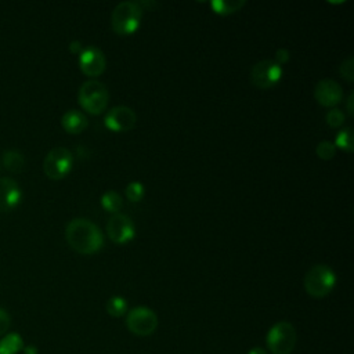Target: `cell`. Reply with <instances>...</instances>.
<instances>
[{
	"instance_id": "24",
	"label": "cell",
	"mask_w": 354,
	"mask_h": 354,
	"mask_svg": "<svg viewBox=\"0 0 354 354\" xmlns=\"http://www.w3.org/2000/svg\"><path fill=\"white\" fill-rule=\"evenodd\" d=\"M339 73L340 76H343L347 82H353L354 80V58L348 57L346 58L340 66H339Z\"/></svg>"
},
{
	"instance_id": "14",
	"label": "cell",
	"mask_w": 354,
	"mask_h": 354,
	"mask_svg": "<svg viewBox=\"0 0 354 354\" xmlns=\"http://www.w3.org/2000/svg\"><path fill=\"white\" fill-rule=\"evenodd\" d=\"M61 124L65 131H68L71 134H79L87 127L88 122L83 112H80L77 109H69L62 115Z\"/></svg>"
},
{
	"instance_id": "13",
	"label": "cell",
	"mask_w": 354,
	"mask_h": 354,
	"mask_svg": "<svg viewBox=\"0 0 354 354\" xmlns=\"http://www.w3.org/2000/svg\"><path fill=\"white\" fill-rule=\"evenodd\" d=\"M22 191L19 184L10 177H0V212H10L19 205Z\"/></svg>"
},
{
	"instance_id": "2",
	"label": "cell",
	"mask_w": 354,
	"mask_h": 354,
	"mask_svg": "<svg viewBox=\"0 0 354 354\" xmlns=\"http://www.w3.org/2000/svg\"><path fill=\"white\" fill-rule=\"evenodd\" d=\"M142 8L136 1L119 3L111 14V28L119 36L133 35L141 22Z\"/></svg>"
},
{
	"instance_id": "9",
	"label": "cell",
	"mask_w": 354,
	"mask_h": 354,
	"mask_svg": "<svg viewBox=\"0 0 354 354\" xmlns=\"http://www.w3.org/2000/svg\"><path fill=\"white\" fill-rule=\"evenodd\" d=\"M106 234L113 243L124 245L136 236V227L127 214L115 213L106 223Z\"/></svg>"
},
{
	"instance_id": "3",
	"label": "cell",
	"mask_w": 354,
	"mask_h": 354,
	"mask_svg": "<svg viewBox=\"0 0 354 354\" xmlns=\"http://www.w3.org/2000/svg\"><path fill=\"white\" fill-rule=\"evenodd\" d=\"M77 101L90 115H100L108 106L109 93L102 82L90 79L80 86L77 91Z\"/></svg>"
},
{
	"instance_id": "12",
	"label": "cell",
	"mask_w": 354,
	"mask_h": 354,
	"mask_svg": "<svg viewBox=\"0 0 354 354\" xmlns=\"http://www.w3.org/2000/svg\"><path fill=\"white\" fill-rule=\"evenodd\" d=\"M314 97L317 102L326 108L336 106L343 98V90L336 80L322 79L314 88Z\"/></svg>"
},
{
	"instance_id": "1",
	"label": "cell",
	"mask_w": 354,
	"mask_h": 354,
	"mask_svg": "<svg viewBox=\"0 0 354 354\" xmlns=\"http://www.w3.org/2000/svg\"><path fill=\"white\" fill-rule=\"evenodd\" d=\"M65 238L68 245L80 254H93L104 246V235L98 225L83 217L68 223Z\"/></svg>"
},
{
	"instance_id": "5",
	"label": "cell",
	"mask_w": 354,
	"mask_h": 354,
	"mask_svg": "<svg viewBox=\"0 0 354 354\" xmlns=\"http://www.w3.org/2000/svg\"><path fill=\"white\" fill-rule=\"evenodd\" d=\"M297 333L290 322L281 321L274 324L266 337L267 347L272 354H290L296 346Z\"/></svg>"
},
{
	"instance_id": "16",
	"label": "cell",
	"mask_w": 354,
	"mask_h": 354,
	"mask_svg": "<svg viewBox=\"0 0 354 354\" xmlns=\"http://www.w3.org/2000/svg\"><path fill=\"white\" fill-rule=\"evenodd\" d=\"M245 6V1L242 0H213L210 1V8L214 14L225 17L230 14H234L239 11Z\"/></svg>"
},
{
	"instance_id": "7",
	"label": "cell",
	"mask_w": 354,
	"mask_h": 354,
	"mask_svg": "<svg viewBox=\"0 0 354 354\" xmlns=\"http://www.w3.org/2000/svg\"><path fill=\"white\" fill-rule=\"evenodd\" d=\"M283 75L282 66L274 59H261L250 69V82L260 90H267L279 83Z\"/></svg>"
},
{
	"instance_id": "11",
	"label": "cell",
	"mask_w": 354,
	"mask_h": 354,
	"mask_svg": "<svg viewBox=\"0 0 354 354\" xmlns=\"http://www.w3.org/2000/svg\"><path fill=\"white\" fill-rule=\"evenodd\" d=\"M79 68L88 77L100 76L106 66V58L98 47L88 46L79 54Z\"/></svg>"
},
{
	"instance_id": "27",
	"label": "cell",
	"mask_w": 354,
	"mask_h": 354,
	"mask_svg": "<svg viewBox=\"0 0 354 354\" xmlns=\"http://www.w3.org/2000/svg\"><path fill=\"white\" fill-rule=\"evenodd\" d=\"M69 50H71L73 54H80V53L83 51V48H82V43H80V41H77V40L71 41V44H69Z\"/></svg>"
},
{
	"instance_id": "15",
	"label": "cell",
	"mask_w": 354,
	"mask_h": 354,
	"mask_svg": "<svg viewBox=\"0 0 354 354\" xmlns=\"http://www.w3.org/2000/svg\"><path fill=\"white\" fill-rule=\"evenodd\" d=\"M3 165L11 173H19L25 166V156L19 149H7L3 152Z\"/></svg>"
},
{
	"instance_id": "6",
	"label": "cell",
	"mask_w": 354,
	"mask_h": 354,
	"mask_svg": "<svg viewBox=\"0 0 354 354\" xmlns=\"http://www.w3.org/2000/svg\"><path fill=\"white\" fill-rule=\"evenodd\" d=\"M73 166V155L65 147H55L50 149L43 160V170L51 180L64 178Z\"/></svg>"
},
{
	"instance_id": "20",
	"label": "cell",
	"mask_w": 354,
	"mask_h": 354,
	"mask_svg": "<svg viewBox=\"0 0 354 354\" xmlns=\"http://www.w3.org/2000/svg\"><path fill=\"white\" fill-rule=\"evenodd\" d=\"M336 148H340L346 152L353 151V129L351 127H343L335 137L333 141Z\"/></svg>"
},
{
	"instance_id": "21",
	"label": "cell",
	"mask_w": 354,
	"mask_h": 354,
	"mask_svg": "<svg viewBox=\"0 0 354 354\" xmlns=\"http://www.w3.org/2000/svg\"><path fill=\"white\" fill-rule=\"evenodd\" d=\"M315 153L319 159L322 160H330L335 158V153H336V147L332 141H328V140H324V141H319L315 147Z\"/></svg>"
},
{
	"instance_id": "18",
	"label": "cell",
	"mask_w": 354,
	"mask_h": 354,
	"mask_svg": "<svg viewBox=\"0 0 354 354\" xmlns=\"http://www.w3.org/2000/svg\"><path fill=\"white\" fill-rule=\"evenodd\" d=\"M122 196L116 191H106L101 196V206L104 207L105 212H109L112 214L119 213L122 207Z\"/></svg>"
},
{
	"instance_id": "28",
	"label": "cell",
	"mask_w": 354,
	"mask_h": 354,
	"mask_svg": "<svg viewBox=\"0 0 354 354\" xmlns=\"http://www.w3.org/2000/svg\"><path fill=\"white\" fill-rule=\"evenodd\" d=\"M353 101H354V94H353V93H350V95H348V98H347V104H346V108H347L348 115H353V112H354Z\"/></svg>"
},
{
	"instance_id": "10",
	"label": "cell",
	"mask_w": 354,
	"mask_h": 354,
	"mask_svg": "<svg viewBox=\"0 0 354 354\" xmlns=\"http://www.w3.org/2000/svg\"><path fill=\"white\" fill-rule=\"evenodd\" d=\"M137 115L136 112L126 106V105H118L111 108L104 119V123L106 129L115 133H124L131 130L136 126Z\"/></svg>"
},
{
	"instance_id": "30",
	"label": "cell",
	"mask_w": 354,
	"mask_h": 354,
	"mask_svg": "<svg viewBox=\"0 0 354 354\" xmlns=\"http://www.w3.org/2000/svg\"><path fill=\"white\" fill-rule=\"evenodd\" d=\"M249 354H268L264 348H261V347H253L250 351H249Z\"/></svg>"
},
{
	"instance_id": "29",
	"label": "cell",
	"mask_w": 354,
	"mask_h": 354,
	"mask_svg": "<svg viewBox=\"0 0 354 354\" xmlns=\"http://www.w3.org/2000/svg\"><path fill=\"white\" fill-rule=\"evenodd\" d=\"M25 354H37V348L35 346H26L24 347Z\"/></svg>"
},
{
	"instance_id": "26",
	"label": "cell",
	"mask_w": 354,
	"mask_h": 354,
	"mask_svg": "<svg viewBox=\"0 0 354 354\" xmlns=\"http://www.w3.org/2000/svg\"><path fill=\"white\" fill-rule=\"evenodd\" d=\"M290 59V53H289V50H286V48H278L277 51H275V62L278 64V65H285L288 61Z\"/></svg>"
},
{
	"instance_id": "23",
	"label": "cell",
	"mask_w": 354,
	"mask_h": 354,
	"mask_svg": "<svg viewBox=\"0 0 354 354\" xmlns=\"http://www.w3.org/2000/svg\"><path fill=\"white\" fill-rule=\"evenodd\" d=\"M344 120H346V115L343 113V111L337 108H330L325 115V122L332 129L340 127L344 123Z\"/></svg>"
},
{
	"instance_id": "25",
	"label": "cell",
	"mask_w": 354,
	"mask_h": 354,
	"mask_svg": "<svg viewBox=\"0 0 354 354\" xmlns=\"http://www.w3.org/2000/svg\"><path fill=\"white\" fill-rule=\"evenodd\" d=\"M10 325H11L10 314L4 308L0 307V336H3L8 330Z\"/></svg>"
},
{
	"instance_id": "17",
	"label": "cell",
	"mask_w": 354,
	"mask_h": 354,
	"mask_svg": "<svg viewBox=\"0 0 354 354\" xmlns=\"http://www.w3.org/2000/svg\"><path fill=\"white\" fill-rule=\"evenodd\" d=\"M24 348V340L19 333H8L0 340V354H17Z\"/></svg>"
},
{
	"instance_id": "22",
	"label": "cell",
	"mask_w": 354,
	"mask_h": 354,
	"mask_svg": "<svg viewBox=\"0 0 354 354\" xmlns=\"http://www.w3.org/2000/svg\"><path fill=\"white\" fill-rule=\"evenodd\" d=\"M145 194L144 185L140 181H131L126 185L124 195L130 202H140Z\"/></svg>"
},
{
	"instance_id": "8",
	"label": "cell",
	"mask_w": 354,
	"mask_h": 354,
	"mask_svg": "<svg viewBox=\"0 0 354 354\" xmlns=\"http://www.w3.org/2000/svg\"><path fill=\"white\" fill-rule=\"evenodd\" d=\"M127 329L134 333L136 336H149L155 332L158 326V317L156 314L144 306L134 307L129 311L126 318Z\"/></svg>"
},
{
	"instance_id": "19",
	"label": "cell",
	"mask_w": 354,
	"mask_h": 354,
	"mask_svg": "<svg viewBox=\"0 0 354 354\" xmlns=\"http://www.w3.org/2000/svg\"><path fill=\"white\" fill-rule=\"evenodd\" d=\"M106 313L111 315V317H115V318H119L122 317L126 310H127V301L124 297L122 296H112L108 301H106Z\"/></svg>"
},
{
	"instance_id": "4",
	"label": "cell",
	"mask_w": 354,
	"mask_h": 354,
	"mask_svg": "<svg viewBox=\"0 0 354 354\" xmlns=\"http://www.w3.org/2000/svg\"><path fill=\"white\" fill-rule=\"evenodd\" d=\"M336 285V274L326 264L313 266L304 275V289L315 299L328 296Z\"/></svg>"
}]
</instances>
